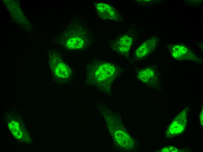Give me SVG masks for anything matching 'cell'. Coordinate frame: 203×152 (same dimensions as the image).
<instances>
[{"instance_id": "3", "label": "cell", "mask_w": 203, "mask_h": 152, "mask_svg": "<svg viewBox=\"0 0 203 152\" xmlns=\"http://www.w3.org/2000/svg\"><path fill=\"white\" fill-rule=\"evenodd\" d=\"M49 64L52 73L57 81L64 82L72 78V73L71 68L63 60L58 51L50 52Z\"/></svg>"}, {"instance_id": "7", "label": "cell", "mask_w": 203, "mask_h": 152, "mask_svg": "<svg viewBox=\"0 0 203 152\" xmlns=\"http://www.w3.org/2000/svg\"><path fill=\"white\" fill-rule=\"evenodd\" d=\"M95 8L98 15L103 20L116 22L122 20L121 15L110 5L103 3H96Z\"/></svg>"}, {"instance_id": "1", "label": "cell", "mask_w": 203, "mask_h": 152, "mask_svg": "<svg viewBox=\"0 0 203 152\" xmlns=\"http://www.w3.org/2000/svg\"><path fill=\"white\" fill-rule=\"evenodd\" d=\"M119 69L111 62L94 61L87 67L85 81L96 85H110L117 77Z\"/></svg>"}, {"instance_id": "10", "label": "cell", "mask_w": 203, "mask_h": 152, "mask_svg": "<svg viewBox=\"0 0 203 152\" xmlns=\"http://www.w3.org/2000/svg\"><path fill=\"white\" fill-rule=\"evenodd\" d=\"M9 128L13 134L17 139H21L24 132L22 131L21 126L17 121H13L10 122L9 124Z\"/></svg>"}, {"instance_id": "4", "label": "cell", "mask_w": 203, "mask_h": 152, "mask_svg": "<svg viewBox=\"0 0 203 152\" xmlns=\"http://www.w3.org/2000/svg\"><path fill=\"white\" fill-rule=\"evenodd\" d=\"M135 74L138 79L147 85L155 88L160 85V72L157 65L136 69Z\"/></svg>"}, {"instance_id": "9", "label": "cell", "mask_w": 203, "mask_h": 152, "mask_svg": "<svg viewBox=\"0 0 203 152\" xmlns=\"http://www.w3.org/2000/svg\"><path fill=\"white\" fill-rule=\"evenodd\" d=\"M159 41V39L156 37H151L146 41L135 51V59L139 60L148 56L155 50Z\"/></svg>"}, {"instance_id": "8", "label": "cell", "mask_w": 203, "mask_h": 152, "mask_svg": "<svg viewBox=\"0 0 203 152\" xmlns=\"http://www.w3.org/2000/svg\"><path fill=\"white\" fill-rule=\"evenodd\" d=\"M133 40V37L130 34H123L112 42L111 48L119 55L127 57Z\"/></svg>"}, {"instance_id": "2", "label": "cell", "mask_w": 203, "mask_h": 152, "mask_svg": "<svg viewBox=\"0 0 203 152\" xmlns=\"http://www.w3.org/2000/svg\"><path fill=\"white\" fill-rule=\"evenodd\" d=\"M90 32L76 21H72L60 36L59 41L65 48L77 51L86 48L92 36Z\"/></svg>"}, {"instance_id": "11", "label": "cell", "mask_w": 203, "mask_h": 152, "mask_svg": "<svg viewBox=\"0 0 203 152\" xmlns=\"http://www.w3.org/2000/svg\"><path fill=\"white\" fill-rule=\"evenodd\" d=\"M179 151V150L177 148L171 146L164 148L161 150L162 152H177Z\"/></svg>"}, {"instance_id": "12", "label": "cell", "mask_w": 203, "mask_h": 152, "mask_svg": "<svg viewBox=\"0 0 203 152\" xmlns=\"http://www.w3.org/2000/svg\"><path fill=\"white\" fill-rule=\"evenodd\" d=\"M203 109L202 111L201 114L200 116V124L201 125L203 126Z\"/></svg>"}, {"instance_id": "6", "label": "cell", "mask_w": 203, "mask_h": 152, "mask_svg": "<svg viewBox=\"0 0 203 152\" xmlns=\"http://www.w3.org/2000/svg\"><path fill=\"white\" fill-rule=\"evenodd\" d=\"M187 109H185L173 120L166 131L168 136L172 137L183 132L187 124Z\"/></svg>"}, {"instance_id": "5", "label": "cell", "mask_w": 203, "mask_h": 152, "mask_svg": "<svg viewBox=\"0 0 203 152\" xmlns=\"http://www.w3.org/2000/svg\"><path fill=\"white\" fill-rule=\"evenodd\" d=\"M167 48L171 56L178 61L191 60L201 64V59L188 46L182 44H168Z\"/></svg>"}]
</instances>
